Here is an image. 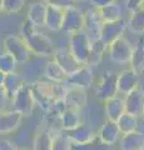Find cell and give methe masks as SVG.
<instances>
[{"label": "cell", "mask_w": 144, "mask_h": 150, "mask_svg": "<svg viewBox=\"0 0 144 150\" xmlns=\"http://www.w3.org/2000/svg\"><path fill=\"white\" fill-rule=\"evenodd\" d=\"M29 89L35 105H38L44 111L48 110L57 99H63L67 91V86L64 84L46 80L31 81L29 84Z\"/></svg>", "instance_id": "cell-1"}, {"label": "cell", "mask_w": 144, "mask_h": 150, "mask_svg": "<svg viewBox=\"0 0 144 150\" xmlns=\"http://www.w3.org/2000/svg\"><path fill=\"white\" fill-rule=\"evenodd\" d=\"M20 36L24 39L30 53L40 58L52 56L55 51L54 43L49 36L36 30V28L30 21L25 20L20 28Z\"/></svg>", "instance_id": "cell-2"}, {"label": "cell", "mask_w": 144, "mask_h": 150, "mask_svg": "<svg viewBox=\"0 0 144 150\" xmlns=\"http://www.w3.org/2000/svg\"><path fill=\"white\" fill-rule=\"evenodd\" d=\"M90 43L92 41L85 34L84 30L70 34L68 49L79 64L87 65L88 59H89V53H90Z\"/></svg>", "instance_id": "cell-3"}, {"label": "cell", "mask_w": 144, "mask_h": 150, "mask_svg": "<svg viewBox=\"0 0 144 150\" xmlns=\"http://www.w3.org/2000/svg\"><path fill=\"white\" fill-rule=\"evenodd\" d=\"M4 49L6 53L14 56V59L19 63H26L30 59V50L26 43L20 35H8L4 39Z\"/></svg>", "instance_id": "cell-4"}, {"label": "cell", "mask_w": 144, "mask_h": 150, "mask_svg": "<svg viewBox=\"0 0 144 150\" xmlns=\"http://www.w3.org/2000/svg\"><path fill=\"white\" fill-rule=\"evenodd\" d=\"M10 101L14 106V110L20 112L23 115V118L24 116L29 118V116L33 115L34 109H35V103H34L33 96H31L29 84L28 83L16 91V94L13 96V99Z\"/></svg>", "instance_id": "cell-5"}, {"label": "cell", "mask_w": 144, "mask_h": 150, "mask_svg": "<svg viewBox=\"0 0 144 150\" xmlns=\"http://www.w3.org/2000/svg\"><path fill=\"white\" fill-rule=\"evenodd\" d=\"M64 84L67 86L79 88L87 91L94 84V73H93L92 67H88V65L79 67L75 71L68 74V78Z\"/></svg>", "instance_id": "cell-6"}, {"label": "cell", "mask_w": 144, "mask_h": 150, "mask_svg": "<svg viewBox=\"0 0 144 150\" xmlns=\"http://www.w3.org/2000/svg\"><path fill=\"white\" fill-rule=\"evenodd\" d=\"M84 29V13L77 6H70L63 10L62 29L64 33L74 34Z\"/></svg>", "instance_id": "cell-7"}, {"label": "cell", "mask_w": 144, "mask_h": 150, "mask_svg": "<svg viewBox=\"0 0 144 150\" xmlns=\"http://www.w3.org/2000/svg\"><path fill=\"white\" fill-rule=\"evenodd\" d=\"M117 76H118V74L111 71V70H106L103 74L100 81L96 85V90H95L96 99L104 101L106 99H109V98H113L117 95L118 94Z\"/></svg>", "instance_id": "cell-8"}, {"label": "cell", "mask_w": 144, "mask_h": 150, "mask_svg": "<svg viewBox=\"0 0 144 150\" xmlns=\"http://www.w3.org/2000/svg\"><path fill=\"white\" fill-rule=\"evenodd\" d=\"M109 55L110 59L114 63L118 64H128L131 62V56L133 51V45L129 43L124 38H118L117 40H114L109 46Z\"/></svg>", "instance_id": "cell-9"}, {"label": "cell", "mask_w": 144, "mask_h": 150, "mask_svg": "<svg viewBox=\"0 0 144 150\" xmlns=\"http://www.w3.org/2000/svg\"><path fill=\"white\" fill-rule=\"evenodd\" d=\"M125 29H127V23L122 18L114 21H104L100 29L99 39L109 46L114 40L123 36Z\"/></svg>", "instance_id": "cell-10"}, {"label": "cell", "mask_w": 144, "mask_h": 150, "mask_svg": "<svg viewBox=\"0 0 144 150\" xmlns=\"http://www.w3.org/2000/svg\"><path fill=\"white\" fill-rule=\"evenodd\" d=\"M103 20L98 13V9H89L84 13V30L90 41L99 39L100 29L103 25Z\"/></svg>", "instance_id": "cell-11"}, {"label": "cell", "mask_w": 144, "mask_h": 150, "mask_svg": "<svg viewBox=\"0 0 144 150\" xmlns=\"http://www.w3.org/2000/svg\"><path fill=\"white\" fill-rule=\"evenodd\" d=\"M125 112L134 116H140L144 110V90L142 88H137L128 93L124 98Z\"/></svg>", "instance_id": "cell-12"}, {"label": "cell", "mask_w": 144, "mask_h": 150, "mask_svg": "<svg viewBox=\"0 0 144 150\" xmlns=\"http://www.w3.org/2000/svg\"><path fill=\"white\" fill-rule=\"evenodd\" d=\"M139 86V75L134 73L132 69L122 70L117 76V89L118 93L127 95L134 89Z\"/></svg>", "instance_id": "cell-13"}, {"label": "cell", "mask_w": 144, "mask_h": 150, "mask_svg": "<svg viewBox=\"0 0 144 150\" xmlns=\"http://www.w3.org/2000/svg\"><path fill=\"white\" fill-rule=\"evenodd\" d=\"M65 85V84H64ZM67 86V85H65ZM64 101L68 109L82 110L87 105V91L79 88L67 86V91L64 95Z\"/></svg>", "instance_id": "cell-14"}, {"label": "cell", "mask_w": 144, "mask_h": 150, "mask_svg": "<svg viewBox=\"0 0 144 150\" xmlns=\"http://www.w3.org/2000/svg\"><path fill=\"white\" fill-rule=\"evenodd\" d=\"M23 120V115L16 110H1L0 111V133H11L19 128Z\"/></svg>", "instance_id": "cell-15"}, {"label": "cell", "mask_w": 144, "mask_h": 150, "mask_svg": "<svg viewBox=\"0 0 144 150\" xmlns=\"http://www.w3.org/2000/svg\"><path fill=\"white\" fill-rule=\"evenodd\" d=\"M54 62H57L60 67H62L64 70L67 71V74H70L73 71L82 67V64H79L75 58L72 55V53L69 51L68 48H59V49H55L54 51Z\"/></svg>", "instance_id": "cell-16"}, {"label": "cell", "mask_w": 144, "mask_h": 150, "mask_svg": "<svg viewBox=\"0 0 144 150\" xmlns=\"http://www.w3.org/2000/svg\"><path fill=\"white\" fill-rule=\"evenodd\" d=\"M104 111H105V116L108 120L117 121L125 112L124 99L115 95L113 98H109V99L104 100Z\"/></svg>", "instance_id": "cell-17"}, {"label": "cell", "mask_w": 144, "mask_h": 150, "mask_svg": "<svg viewBox=\"0 0 144 150\" xmlns=\"http://www.w3.org/2000/svg\"><path fill=\"white\" fill-rule=\"evenodd\" d=\"M72 143H90L94 139L95 134L92 130L89 125H85L84 123L78 125L77 128L70 130H64Z\"/></svg>", "instance_id": "cell-18"}, {"label": "cell", "mask_w": 144, "mask_h": 150, "mask_svg": "<svg viewBox=\"0 0 144 150\" xmlns=\"http://www.w3.org/2000/svg\"><path fill=\"white\" fill-rule=\"evenodd\" d=\"M119 134H120V131L118 129L117 121H111V120L106 119L104 123L101 124V126H100V129H99L98 135H96V137H98L101 140V142H104L105 144L113 145L118 140Z\"/></svg>", "instance_id": "cell-19"}, {"label": "cell", "mask_w": 144, "mask_h": 150, "mask_svg": "<svg viewBox=\"0 0 144 150\" xmlns=\"http://www.w3.org/2000/svg\"><path fill=\"white\" fill-rule=\"evenodd\" d=\"M122 150H144V134L135 130L132 133L124 134L120 140Z\"/></svg>", "instance_id": "cell-20"}, {"label": "cell", "mask_w": 144, "mask_h": 150, "mask_svg": "<svg viewBox=\"0 0 144 150\" xmlns=\"http://www.w3.org/2000/svg\"><path fill=\"white\" fill-rule=\"evenodd\" d=\"M62 23H63V9L46 5L44 26H46L52 31H58L62 29Z\"/></svg>", "instance_id": "cell-21"}, {"label": "cell", "mask_w": 144, "mask_h": 150, "mask_svg": "<svg viewBox=\"0 0 144 150\" xmlns=\"http://www.w3.org/2000/svg\"><path fill=\"white\" fill-rule=\"evenodd\" d=\"M131 69L138 75L144 73V39L139 38L135 46H133L131 56Z\"/></svg>", "instance_id": "cell-22"}, {"label": "cell", "mask_w": 144, "mask_h": 150, "mask_svg": "<svg viewBox=\"0 0 144 150\" xmlns=\"http://www.w3.org/2000/svg\"><path fill=\"white\" fill-rule=\"evenodd\" d=\"M25 84H26L25 78L21 76L20 74H18L15 71L6 74V78H5V81H4L3 88L5 89V93H6L9 101L13 99V96L16 94V91L19 90L21 86H24Z\"/></svg>", "instance_id": "cell-23"}, {"label": "cell", "mask_w": 144, "mask_h": 150, "mask_svg": "<svg viewBox=\"0 0 144 150\" xmlns=\"http://www.w3.org/2000/svg\"><path fill=\"white\" fill-rule=\"evenodd\" d=\"M44 75L45 78L48 79L49 81L53 83H59V84H64L68 78L67 71L64 70L60 65L52 60V62H48L44 67Z\"/></svg>", "instance_id": "cell-24"}, {"label": "cell", "mask_w": 144, "mask_h": 150, "mask_svg": "<svg viewBox=\"0 0 144 150\" xmlns=\"http://www.w3.org/2000/svg\"><path fill=\"white\" fill-rule=\"evenodd\" d=\"M45 13H46V4H44V3H34V4H31L29 10H28L26 20L30 21L35 28L36 26H44Z\"/></svg>", "instance_id": "cell-25"}, {"label": "cell", "mask_w": 144, "mask_h": 150, "mask_svg": "<svg viewBox=\"0 0 144 150\" xmlns=\"http://www.w3.org/2000/svg\"><path fill=\"white\" fill-rule=\"evenodd\" d=\"M83 124L80 110H74V109H65V111L60 115V125L63 130H70L77 128L78 125Z\"/></svg>", "instance_id": "cell-26"}, {"label": "cell", "mask_w": 144, "mask_h": 150, "mask_svg": "<svg viewBox=\"0 0 144 150\" xmlns=\"http://www.w3.org/2000/svg\"><path fill=\"white\" fill-rule=\"evenodd\" d=\"M106 50H108V45H105L100 39L93 40L90 43L89 59L87 63L88 67H96L100 63V60L103 59V55L105 54Z\"/></svg>", "instance_id": "cell-27"}, {"label": "cell", "mask_w": 144, "mask_h": 150, "mask_svg": "<svg viewBox=\"0 0 144 150\" xmlns=\"http://www.w3.org/2000/svg\"><path fill=\"white\" fill-rule=\"evenodd\" d=\"M117 125L122 134H128V133H132V131H135V130H138V125H139L138 116L124 112L117 120Z\"/></svg>", "instance_id": "cell-28"}, {"label": "cell", "mask_w": 144, "mask_h": 150, "mask_svg": "<svg viewBox=\"0 0 144 150\" xmlns=\"http://www.w3.org/2000/svg\"><path fill=\"white\" fill-rule=\"evenodd\" d=\"M122 5L117 3H111L109 5H105L103 8L98 9V13L103 21H114L122 18Z\"/></svg>", "instance_id": "cell-29"}, {"label": "cell", "mask_w": 144, "mask_h": 150, "mask_svg": "<svg viewBox=\"0 0 144 150\" xmlns=\"http://www.w3.org/2000/svg\"><path fill=\"white\" fill-rule=\"evenodd\" d=\"M127 28L135 34H144V6L132 13L127 23Z\"/></svg>", "instance_id": "cell-30"}, {"label": "cell", "mask_w": 144, "mask_h": 150, "mask_svg": "<svg viewBox=\"0 0 144 150\" xmlns=\"http://www.w3.org/2000/svg\"><path fill=\"white\" fill-rule=\"evenodd\" d=\"M52 137L53 135L49 133L45 128L39 130L34 138V150H50L52 146Z\"/></svg>", "instance_id": "cell-31"}, {"label": "cell", "mask_w": 144, "mask_h": 150, "mask_svg": "<svg viewBox=\"0 0 144 150\" xmlns=\"http://www.w3.org/2000/svg\"><path fill=\"white\" fill-rule=\"evenodd\" d=\"M70 145H72V142L67 137L65 131L60 130L58 133L53 134L50 150H70Z\"/></svg>", "instance_id": "cell-32"}, {"label": "cell", "mask_w": 144, "mask_h": 150, "mask_svg": "<svg viewBox=\"0 0 144 150\" xmlns=\"http://www.w3.org/2000/svg\"><path fill=\"white\" fill-rule=\"evenodd\" d=\"M16 65H18V62L14 59L13 55L6 53V51L0 54V71L5 74L14 73L16 69Z\"/></svg>", "instance_id": "cell-33"}, {"label": "cell", "mask_w": 144, "mask_h": 150, "mask_svg": "<svg viewBox=\"0 0 144 150\" xmlns=\"http://www.w3.org/2000/svg\"><path fill=\"white\" fill-rule=\"evenodd\" d=\"M25 0H3L1 11L6 14H16L24 8Z\"/></svg>", "instance_id": "cell-34"}, {"label": "cell", "mask_w": 144, "mask_h": 150, "mask_svg": "<svg viewBox=\"0 0 144 150\" xmlns=\"http://www.w3.org/2000/svg\"><path fill=\"white\" fill-rule=\"evenodd\" d=\"M46 5H52V6H57L60 9H67V8H70L74 5V1L73 0H45Z\"/></svg>", "instance_id": "cell-35"}, {"label": "cell", "mask_w": 144, "mask_h": 150, "mask_svg": "<svg viewBox=\"0 0 144 150\" xmlns=\"http://www.w3.org/2000/svg\"><path fill=\"white\" fill-rule=\"evenodd\" d=\"M90 150H111V148H110V145L101 142V140L95 135L94 139L90 142Z\"/></svg>", "instance_id": "cell-36"}, {"label": "cell", "mask_w": 144, "mask_h": 150, "mask_svg": "<svg viewBox=\"0 0 144 150\" xmlns=\"http://www.w3.org/2000/svg\"><path fill=\"white\" fill-rule=\"evenodd\" d=\"M144 6L143 0H125V8L128 9L131 13L139 10L140 8Z\"/></svg>", "instance_id": "cell-37"}, {"label": "cell", "mask_w": 144, "mask_h": 150, "mask_svg": "<svg viewBox=\"0 0 144 150\" xmlns=\"http://www.w3.org/2000/svg\"><path fill=\"white\" fill-rule=\"evenodd\" d=\"M0 150H19L14 143L8 139H0Z\"/></svg>", "instance_id": "cell-38"}, {"label": "cell", "mask_w": 144, "mask_h": 150, "mask_svg": "<svg viewBox=\"0 0 144 150\" xmlns=\"http://www.w3.org/2000/svg\"><path fill=\"white\" fill-rule=\"evenodd\" d=\"M89 1L95 9H100L105 5H109L111 3H115V0H89Z\"/></svg>", "instance_id": "cell-39"}, {"label": "cell", "mask_w": 144, "mask_h": 150, "mask_svg": "<svg viewBox=\"0 0 144 150\" xmlns=\"http://www.w3.org/2000/svg\"><path fill=\"white\" fill-rule=\"evenodd\" d=\"M9 101L8 96H6V93H5V89L3 86H0V111L1 110H5V106H6V103Z\"/></svg>", "instance_id": "cell-40"}, {"label": "cell", "mask_w": 144, "mask_h": 150, "mask_svg": "<svg viewBox=\"0 0 144 150\" xmlns=\"http://www.w3.org/2000/svg\"><path fill=\"white\" fill-rule=\"evenodd\" d=\"M70 150H90V143H72Z\"/></svg>", "instance_id": "cell-41"}, {"label": "cell", "mask_w": 144, "mask_h": 150, "mask_svg": "<svg viewBox=\"0 0 144 150\" xmlns=\"http://www.w3.org/2000/svg\"><path fill=\"white\" fill-rule=\"evenodd\" d=\"M5 78H6V74H5V73H3V71H0V86H3V85H4Z\"/></svg>", "instance_id": "cell-42"}, {"label": "cell", "mask_w": 144, "mask_h": 150, "mask_svg": "<svg viewBox=\"0 0 144 150\" xmlns=\"http://www.w3.org/2000/svg\"><path fill=\"white\" fill-rule=\"evenodd\" d=\"M1 5H3V0H0V13H1Z\"/></svg>", "instance_id": "cell-43"}, {"label": "cell", "mask_w": 144, "mask_h": 150, "mask_svg": "<svg viewBox=\"0 0 144 150\" xmlns=\"http://www.w3.org/2000/svg\"><path fill=\"white\" fill-rule=\"evenodd\" d=\"M140 116H143V120H144V110H143V112H142V115Z\"/></svg>", "instance_id": "cell-44"}, {"label": "cell", "mask_w": 144, "mask_h": 150, "mask_svg": "<svg viewBox=\"0 0 144 150\" xmlns=\"http://www.w3.org/2000/svg\"><path fill=\"white\" fill-rule=\"evenodd\" d=\"M19 150H29V149H19Z\"/></svg>", "instance_id": "cell-45"}, {"label": "cell", "mask_w": 144, "mask_h": 150, "mask_svg": "<svg viewBox=\"0 0 144 150\" xmlns=\"http://www.w3.org/2000/svg\"><path fill=\"white\" fill-rule=\"evenodd\" d=\"M73 1H74V3H75V1H79V0H73Z\"/></svg>", "instance_id": "cell-46"}, {"label": "cell", "mask_w": 144, "mask_h": 150, "mask_svg": "<svg viewBox=\"0 0 144 150\" xmlns=\"http://www.w3.org/2000/svg\"><path fill=\"white\" fill-rule=\"evenodd\" d=\"M143 3H144V0H143Z\"/></svg>", "instance_id": "cell-47"}]
</instances>
